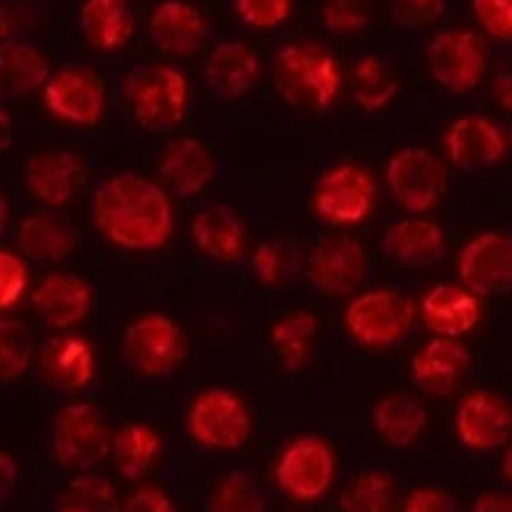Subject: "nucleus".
I'll return each mask as SVG.
<instances>
[{
  "mask_svg": "<svg viewBox=\"0 0 512 512\" xmlns=\"http://www.w3.org/2000/svg\"><path fill=\"white\" fill-rule=\"evenodd\" d=\"M375 198L378 185L368 168L358 163H335L315 183L313 208L325 223L353 228L370 218Z\"/></svg>",
  "mask_w": 512,
  "mask_h": 512,
  "instance_id": "6e6552de",
  "label": "nucleus"
},
{
  "mask_svg": "<svg viewBox=\"0 0 512 512\" xmlns=\"http://www.w3.org/2000/svg\"><path fill=\"white\" fill-rule=\"evenodd\" d=\"M190 238L215 263H238L248 253V228L243 215L225 203L208 205L190 220Z\"/></svg>",
  "mask_w": 512,
  "mask_h": 512,
  "instance_id": "5701e85b",
  "label": "nucleus"
},
{
  "mask_svg": "<svg viewBox=\"0 0 512 512\" xmlns=\"http://www.w3.org/2000/svg\"><path fill=\"white\" fill-rule=\"evenodd\" d=\"M43 103L53 118L73 128H93L108 108V88L93 68L68 63L53 70L43 88Z\"/></svg>",
  "mask_w": 512,
  "mask_h": 512,
  "instance_id": "9b49d317",
  "label": "nucleus"
},
{
  "mask_svg": "<svg viewBox=\"0 0 512 512\" xmlns=\"http://www.w3.org/2000/svg\"><path fill=\"white\" fill-rule=\"evenodd\" d=\"M500 473H503L505 483L512 485V440L503 453V463H500Z\"/></svg>",
  "mask_w": 512,
  "mask_h": 512,
  "instance_id": "8fccbe9b",
  "label": "nucleus"
},
{
  "mask_svg": "<svg viewBox=\"0 0 512 512\" xmlns=\"http://www.w3.org/2000/svg\"><path fill=\"white\" fill-rule=\"evenodd\" d=\"M320 323L315 313L298 308L280 315L270 328V345L285 370H303L313 358L315 343H318Z\"/></svg>",
  "mask_w": 512,
  "mask_h": 512,
  "instance_id": "7c9ffc66",
  "label": "nucleus"
},
{
  "mask_svg": "<svg viewBox=\"0 0 512 512\" xmlns=\"http://www.w3.org/2000/svg\"><path fill=\"white\" fill-rule=\"evenodd\" d=\"M400 512H458L455 500L440 488H415L405 495Z\"/></svg>",
  "mask_w": 512,
  "mask_h": 512,
  "instance_id": "a18cd8bd",
  "label": "nucleus"
},
{
  "mask_svg": "<svg viewBox=\"0 0 512 512\" xmlns=\"http://www.w3.org/2000/svg\"><path fill=\"white\" fill-rule=\"evenodd\" d=\"M123 503L108 478L98 473H83L68 480L55 500V512H120Z\"/></svg>",
  "mask_w": 512,
  "mask_h": 512,
  "instance_id": "72a5a7b5",
  "label": "nucleus"
},
{
  "mask_svg": "<svg viewBox=\"0 0 512 512\" xmlns=\"http://www.w3.org/2000/svg\"><path fill=\"white\" fill-rule=\"evenodd\" d=\"M470 368V353L460 340L433 338L413 355L410 373L420 390L433 398H448L463 383Z\"/></svg>",
  "mask_w": 512,
  "mask_h": 512,
  "instance_id": "393cba45",
  "label": "nucleus"
},
{
  "mask_svg": "<svg viewBox=\"0 0 512 512\" xmlns=\"http://www.w3.org/2000/svg\"><path fill=\"white\" fill-rule=\"evenodd\" d=\"M460 285L478 298H498L512 293V235L480 233L458 253Z\"/></svg>",
  "mask_w": 512,
  "mask_h": 512,
  "instance_id": "2eb2a0df",
  "label": "nucleus"
},
{
  "mask_svg": "<svg viewBox=\"0 0 512 512\" xmlns=\"http://www.w3.org/2000/svg\"><path fill=\"white\" fill-rule=\"evenodd\" d=\"M0 73H3L8 93L30 95L45 88L53 70L38 48L25 40H5L3 50H0Z\"/></svg>",
  "mask_w": 512,
  "mask_h": 512,
  "instance_id": "2f4dec72",
  "label": "nucleus"
},
{
  "mask_svg": "<svg viewBox=\"0 0 512 512\" xmlns=\"http://www.w3.org/2000/svg\"><path fill=\"white\" fill-rule=\"evenodd\" d=\"M3 130H5L3 148H8V143H10V115H8V110H5V108H3Z\"/></svg>",
  "mask_w": 512,
  "mask_h": 512,
  "instance_id": "3c124183",
  "label": "nucleus"
},
{
  "mask_svg": "<svg viewBox=\"0 0 512 512\" xmlns=\"http://www.w3.org/2000/svg\"><path fill=\"white\" fill-rule=\"evenodd\" d=\"M0 358H3L5 383H13L15 378L28 373L33 363V340L20 323L3 320L0 325Z\"/></svg>",
  "mask_w": 512,
  "mask_h": 512,
  "instance_id": "58836bf2",
  "label": "nucleus"
},
{
  "mask_svg": "<svg viewBox=\"0 0 512 512\" xmlns=\"http://www.w3.org/2000/svg\"><path fill=\"white\" fill-rule=\"evenodd\" d=\"M338 473V458L328 440L318 435H300L285 445L275 463V483L288 498L313 503L328 495Z\"/></svg>",
  "mask_w": 512,
  "mask_h": 512,
  "instance_id": "9d476101",
  "label": "nucleus"
},
{
  "mask_svg": "<svg viewBox=\"0 0 512 512\" xmlns=\"http://www.w3.org/2000/svg\"><path fill=\"white\" fill-rule=\"evenodd\" d=\"M383 250L403 268H433L445 258L448 238L435 220L425 215H405L385 230Z\"/></svg>",
  "mask_w": 512,
  "mask_h": 512,
  "instance_id": "b1692460",
  "label": "nucleus"
},
{
  "mask_svg": "<svg viewBox=\"0 0 512 512\" xmlns=\"http://www.w3.org/2000/svg\"><path fill=\"white\" fill-rule=\"evenodd\" d=\"M470 512H512V493L505 490H488L478 495Z\"/></svg>",
  "mask_w": 512,
  "mask_h": 512,
  "instance_id": "49530a36",
  "label": "nucleus"
},
{
  "mask_svg": "<svg viewBox=\"0 0 512 512\" xmlns=\"http://www.w3.org/2000/svg\"><path fill=\"white\" fill-rule=\"evenodd\" d=\"M305 275L320 295L350 298L358 295V288L368 275V253L353 235H325L310 250Z\"/></svg>",
  "mask_w": 512,
  "mask_h": 512,
  "instance_id": "f8f14e48",
  "label": "nucleus"
},
{
  "mask_svg": "<svg viewBox=\"0 0 512 512\" xmlns=\"http://www.w3.org/2000/svg\"><path fill=\"white\" fill-rule=\"evenodd\" d=\"M340 512H395V483L390 475L368 470L350 480L338 500Z\"/></svg>",
  "mask_w": 512,
  "mask_h": 512,
  "instance_id": "f704fd0d",
  "label": "nucleus"
},
{
  "mask_svg": "<svg viewBox=\"0 0 512 512\" xmlns=\"http://www.w3.org/2000/svg\"><path fill=\"white\" fill-rule=\"evenodd\" d=\"M273 83L290 108L325 113L338 100L343 75L325 48L315 43H290L275 55Z\"/></svg>",
  "mask_w": 512,
  "mask_h": 512,
  "instance_id": "f03ea898",
  "label": "nucleus"
},
{
  "mask_svg": "<svg viewBox=\"0 0 512 512\" xmlns=\"http://www.w3.org/2000/svg\"><path fill=\"white\" fill-rule=\"evenodd\" d=\"M415 308L408 295L390 288L365 290L345 305L343 323L350 338L370 350H388L403 343L415 325Z\"/></svg>",
  "mask_w": 512,
  "mask_h": 512,
  "instance_id": "39448f33",
  "label": "nucleus"
},
{
  "mask_svg": "<svg viewBox=\"0 0 512 512\" xmlns=\"http://www.w3.org/2000/svg\"><path fill=\"white\" fill-rule=\"evenodd\" d=\"M123 98L135 123L148 133H173L190 110V80L165 63H145L130 70Z\"/></svg>",
  "mask_w": 512,
  "mask_h": 512,
  "instance_id": "7ed1b4c3",
  "label": "nucleus"
},
{
  "mask_svg": "<svg viewBox=\"0 0 512 512\" xmlns=\"http://www.w3.org/2000/svg\"><path fill=\"white\" fill-rule=\"evenodd\" d=\"M373 430L388 448L408 450L420 443L428 430V410L418 398L405 393L385 395L375 403Z\"/></svg>",
  "mask_w": 512,
  "mask_h": 512,
  "instance_id": "cd10ccee",
  "label": "nucleus"
},
{
  "mask_svg": "<svg viewBox=\"0 0 512 512\" xmlns=\"http://www.w3.org/2000/svg\"><path fill=\"white\" fill-rule=\"evenodd\" d=\"M88 183V165L73 150H40L23 168V185L30 198L45 210L73 203Z\"/></svg>",
  "mask_w": 512,
  "mask_h": 512,
  "instance_id": "4468645a",
  "label": "nucleus"
},
{
  "mask_svg": "<svg viewBox=\"0 0 512 512\" xmlns=\"http://www.w3.org/2000/svg\"><path fill=\"white\" fill-rule=\"evenodd\" d=\"M455 435L473 453L508 448L512 438V405L493 390H470L455 410Z\"/></svg>",
  "mask_w": 512,
  "mask_h": 512,
  "instance_id": "dca6fc26",
  "label": "nucleus"
},
{
  "mask_svg": "<svg viewBox=\"0 0 512 512\" xmlns=\"http://www.w3.org/2000/svg\"><path fill=\"white\" fill-rule=\"evenodd\" d=\"M80 30L90 48L115 53L133 38V10L128 0H85L80 8Z\"/></svg>",
  "mask_w": 512,
  "mask_h": 512,
  "instance_id": "c756f323",
  "label": "nucleus"
},
{
  "mask_svg": "<svg viewBox=\"0 0 512 512\" xmlns=\"http://www.w3.org/2000/svg\"><path fill=\"white\" fill-rule=\"evenodd\" d=\"M323 25L328 33L350 38L363 33L373 20V0H323Z\"/></svg>",
  "mask_w": 512,
  "mask_h": 512,
  "instance_id": "4c0bfd02",
  "label": "nucleus"
},
{
  "mask_svg": "<svg viewBox=\"0 0 512 512\" xmlns=\"http://www.w3.org/2000/svg\"><path fill=\"white\" fill-rule=\"evenodd\" d=\"M250 268H253L255 280L265 288H285L295 270L293 248L278 238L263 240L255 245L250 255Z\"/></svg>",
  "mask_w": 512,
  "mask_h": 512,
  "instance_id": "e433bc0d",
  "label": "nucleus"
},
{
  "mask_svg": "<svg viewBox=\"0 0 512 512\" xmlns=\"http://www.w3.org/2000/svg\"><path fill=\"white\" fill-rule=\"evenodd\" d=\"M235 10L248 28L273 30L288 20L293 0H235Z\"/></svg>",
  "mask_w": 512,
  "mask_h": 512,
  "instance_id": "a19ab883",
  "label": "nucleus"
},
{
  "mask_svg": "<svg viewBox=\"0 0 512 512\" xmlns=\"http://www.w3.org/2000/svg\"><path fill=\"white\" fill-rule=\"evenodd\" d=\"M488 68V48L473 30H440L428 43L430 78L455 95L470 93Z\"/></svg>",
  "mask_w": 512,
  "mask_h": 512,
  "instance_id": "ddd939ff",
  "label": "nucleus"
},
{
  "mask_svg": "<svg viewBox=\"0 0 512 512\" xmlns=\"http://www.w3.org/2000/svg\"><path fill=\"white\" fill-rule=\"evenodd\" d=\"M113 433L103 410L93 403L75 400L55 413L50 428V455L58 468L75 475L95 473L100 463L110 460Z\"/></svg>",
  "mask_w": 512,
  "mask_h": 512,
  "instance_id": "20e7f679",
  "label": "nucleus"
},
{
  "mask_svg": "<svg viewBox=\"0 0 512 512\" xmlns=\"http://www.w3.org/2000/svg\"><path fill=\"white\" fill-rule=\"evenodd\" d=\"M0 473H3V495L8 498V495L13 493L15 480H18V475H20L18 465H15L13 455H10V453L0 455Z\"/></svg>",
  "mask_w": 512,
  "mask_h": 512,
  "instance_id": "de8ad7c7",
  "label": "nucleus"
},
{
  "mask_svg": "<svg viewBox=\"0 0 512 512\" xmlns=\"http://www.w3.org/2000/svg\"><path fill=\"white\" fill-rule=\"evenodd\" d=\"M393 20L405 30H423L445 15V0H390Z\"/></svg>",
  "mask_w": 512,
  "mask_h": 512,
  "instance_id": "79ce46f5",
  "label": "nucleus"
},
{
  "mask_svg": "<svg viewBox=\"0 0 512 512\" xmlns=\"http://www.w3.org/2000/svg\"><path fill=\"white\" fill-rule=\"evenodd\" d=\"M295 512H300V510H295Z\"/></svg>",
  "mask_w": 512,
  "mask_h": 512,
  "instance_id": "603ef678",
  "label": "nucleus"
},
{
  "mask_svg": "<svg viewBox=\"0 0 512 512\" xmlns=\"http://www.w3.org/2000/svg\"><path fill=\"white\" fill-rule=\"evenodd\" d=\"M30 288L28 260L18 250L5 248L0 253V308L13 310Z\"/></svg>",
  "mask_w": 512,
  "mask_h": 512,
  "instance_id": "ea45409f",
  "label": "nucleus"
},
{
  "mask_svg": "<svg viewBox=\"0 0 512 512\" xmlns=\"http://www.w3.org/2000/svg\"><path fill=\"white\" fill-rule=\"evenodd\" d=\"M205 85L218 98L235 100L248 95L263 75L258 53L243 40H225L213 48L205 60Z\"/></svg>",
  "mask_w": 512,
  "mask_h": 512,
  "instance_id": "bb28decb",
  "label": "nucleus"
},
{
  "mask_svg": "<svg viewBox=\"0 0 512 512\" xmlns=\"http://www.w3.org/2000/svg\"><path fill=\"white\" fill-rule=\"evenodd\" d=\"M95 375L98 355L85 335L58 333L40 348V378L58 393H83L93 385Z\"/></svg>",
  "mask_w": 512,
  "mask_h": 512,
  "instance_id": "f3484780",
  "label": "nucleus"
},
{
  "mask_svg": "<svg viewBox=\"0 0 512 512\" xmlns=\"http://www.w3.org/2000/svg\"><path fill=\"white\" fill-rule=\"evenodd\" d=\"M475 18L498 40H512V0H473Z\"/></svg>",
  "mask_w": 512,
  "mask_h": 512,
  "instance_id": "37998d69",
  "label": "nucleus"
},
{
  "mask_svg": "<svg viewBox=\"0 0 512 512\" xmlns=\"http://www.w3.org/2000/svg\"><path fill=\"white\" fill-rule=\"evenodd\" d=\"M163 458V435L150 423H125L113 433L110 463L125 480H143Z\"/></svg>",
  "mask_w": 512,
  "mask_h": 512,
  "instance_id": "c85d7f7f",
  "label": "nucleus"
},
{
  "mask_svg": "<svg viewBox=\"0 0 512 512\" xmlns=\"http://www.w3.org/2000/svg\"><path fill=\"white\" fill-rule=\"evenodd\" d=\"M120 355L140 378H168L183 368L188 338L170 315L145 313L125 328Z\"/></svg>",
  "mask_w": 512,
  "mask_h": 512,
  "instance_id": "0eeeda50",
  "label": "nucleus"
},
{
  "mask_svg": "<svg viewBox=\"0 0 512 512\" xmlns=\"http://www.w3.org/2000/svg\"><path fill=\"white\" fill-rule=\"evenodd\" d=\"M188 435L210 453H233L253 435V418L238 393L228 388H205L190 400L185 415Z\"/></svg>",
  "mask_w": 512,
  "mask_h": 512,
  "instance_id": "423d86ee",
  "label": "nucleus"
},
{
  "mask_svg": "<svg viewBox=\"0 0 512 512\" xmlns=\"http://www.w3.org/2000/svg\"><path fill=\"white\" fill-rule=\"evenodd\" d=\"M120 512H178L175 500L160 485L143 483L123 500Z\"/></svg>",
  "mask_w": 512,
  "mask_h": 512,
  "instance_id": "c03bdc74",
  "label": "nucleus"
},
{
  "mask_svg": "<svg viewBox=\"0 0 512 512\" xmlns=\"http://www.w3.org/2000/svg\"><path fill=\"white\" fill-rule=\"evenodd\" d=\"M93 225L108 243L128 253H155L173 238V200L138 173H115L98 183L90 203Z\"/></svg>",
  "mask_w": 512,
  "mask_h": 512,
  "instance_id": "f257e3e1",
  "label": "nucleus"
},
{
  "mask_svg": "<svg viewBox=\"0 0 512 512\" xmlns=\"http://www.w3.org/2000/svg\"><path fill=\"white\" fill-rule=\"evenodd\" d=\"M493 95H495V100H498V103L503 105L505 110H512V73L500 75V78L495 80Z\"/></svg>",
  "mask_w": 512,
  "mask_h": 512,
  "instance_id": "09e8293b",
  "label": "nucleus"
},
{
  "mask_svg": "<svg viewBox=\"0 0 512 512\" xmlns=\"http://www.w3.org/2000/svg\"><path fill=\"white\" fill-rule=\"evenodd\" d=\"M510 140H512V135H510Z\"/></svg>",
  "mask_w": 512,
  "mask_h": 512,
  "instance_id": "864d4df0",
  "label": "nucleus"
},
{
  "mask_svg": "<svg viewBox=\"0 0 512 512\" xmlns=\"http://www.w3.org/2000/svg\"><path fill=\"white\" fill-rule=\"evenodd\" d=\"M148 30L155 48L173 58H190L208 38V20L185 0H163L150 13Z\"/></svg>",
  "mask_w": 512,
  "mask_h": 512,
  "instance_id": "a878e982",
  "label": "nucleus"
},
{
  "mask_svg": "<svg viewBox=\"0 0 512 512\" xmlns=\"http://www.w3.org/2000/svg\"><path fill=\"white\" fill-rule=\"evenodd\" d=\"M385 183L405 215H425L443 200L448 170L433 150L408 145L388 160Z\"/></svg>",
  "mask_w": 512,
  "mask_h": 512,
  "instance_id": "1a4fd4ad",
  "label": "nucleus"
},
{
  "mask_svg": "<svg viewBox=\"0 0 512 512\" xmlns=\"http://www.w3.org/2000/svg\"><path fill=\"white\" fill-rule=\"evenodd\" d=\"M400 80L378 55H363L353 65V100L365 113H380L398 98Z\"/></svg>",
  "mask_w": 512,
  "mask_h": 512,
  "instance_id": "473e14b6",
  "label": "nucleus"
},
{
  "mask_svg": "<svg viewBox=\"0 0 512 512\" xmlns=\"http://www.w3.org/2000/svg\"><path fill=\"white\" fill-rule=\"evenodd\" d=\"M30 305L48 328L70 333L93 310V288L80 275L53 270L33 288Z\"/></svg>",
  "mask_w": 512,
  "mask_h": 512,
  "instance_id": "6ab92c4d",
  "label": "nucleus"
},
{
  "mask_svg": "<svg viewBox=\"0 0 512 512\" xmlns=\"http://www.w3.org/2000/svg\"><path fill=\"white\" fill-rule=\"evenodd\" d=\"M420 318L435 338L460 340L483 318V305L460 283H438L420 300Z\"/></svg>",
  "mask_w": 512,
  "mask_h": 512,
  "instance_id": "4be33fe9",
  "label": "nucleus"
},
{
  "mask_svg": "<svg viewBox=\"0 0 512 512\" xmlns=\"http://www.w3.org/2000/svg\"><path fill=\"white\" fill-rule=\"evenodd\" d=\"M158 183L175 198H198L215 180V155L198 138L170 140L155 160Z\"/></svg>",
  "mask_w": 512,
  "mask_h": 512,
  "instance_id": "aec40b11",
  "label": "nucleus"
},
{
  "mask_svg": "<svg viewBox=\"0 0 512 512\" xmlns=\"http://www.w3.org/2000/svg\"><path fill=\"white\" fill-rule=\"evenodd\" d=\"M450 165L463 173H478L498 165L508 153V138L498 123L485 115H463L453 120L443 135Z\"/></svg>",
  "mask_w": 512,
  "mask_h": 512,
  "instance_id": "a211bd4d",
  "label": "nucleus"
},
{
  "mask_svg": "<svg viewBox=\"0 0 512 512\" xmlns=\"http://www.w3.org/2000/svg\"><path fill=\"white\" fill-rule=\"evenodd\" d=\"M13 245L28 263L55 265L78 250L80 233L65 215L35 210L23 215L13 228Z\"/></svg>",
  "mask_w": 512,
  "mask_h": 512,
  "instance_id": "412c9836",
  "label": "nucleus"
},
{
  "mask_svg": "<svg viewBox=\"0 0 512 512\" xmlns=\"http://www.w3.org/2000/svg\"><path fill=\"white\" fill-rule=\"evenodd\" d=\"M208 512H268L260 485L248 473H225L208 495Z\"/></svg>",
  "mask_w": 512,
  "mask_h": 512,
  "instance_id": "c9c22d12",
  "label": "nucleus"
}]
</instances>
